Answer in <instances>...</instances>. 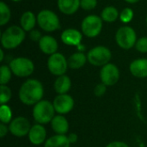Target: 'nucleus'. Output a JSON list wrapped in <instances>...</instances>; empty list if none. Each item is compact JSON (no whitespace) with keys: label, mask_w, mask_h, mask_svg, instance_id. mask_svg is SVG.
<instances>
[{"label":"nucleus","mask_w":147,"mask_h":147,"mask_svg":"<svg viewBox=\"0 0 147 147\" xmlns=\"http://www.w3.org/2000/svg\"><path fill=\"white\" fill-rule=\"evenodd\" d=\"M44 87L42 83L35 78L27 79L20 87L18 91L19 100L25 105L34 106L42 100Z\"/></svg>","instance_id":"f257e3e1"},{"label":"nucleus","mask_w":147,"mask_h":147,"mask_svg":"<svg viewBox=\"0 0 147 147\" xmlns=\"http://www.w3.org/2000/svg\"><path fill=\"white\" fill-rule=\"evenodd\" d=\"M25 38L26 32L22 28L21 26H9L1 34L2 47L6 50L15 49L24 41Z\"/></svg>","instance_id":"f03ea898"},{"label":"nucleus","mask_w":147,"mask_h":147,"mask_svg":"<svg viewBox=\"0 0 147 147\" xmlns=\"http://www.w3.org/2000/svg\"><path fill=\"white\" fill-rule=\"evenodd\" d=\"M55 109L53 102L47 100H41L34 105L32 115L36 123L46 125L51 123L55 116Z\"/></svg>","instance_id":"7ed1b4c3"},{"label":"nucleus","mask_w":147,"mask_h":147,"mask_svg":"<svg viewBox=\"0 0 147 147\" xmlns=\"http://www.w3.org/2000/svg\"><path fill=\"white\" fill-rule=\"evenodd\" d=\"M37 24L41 30L47 33L55 32L61 27L58 15L51 9H42L37 14Z\"/></svg>","instance_id":"20e7f679"},{"label":"nucleus","mask_w":147,"mask_h":147,"mask_svg":"<svg viewBox=\"0 0 147 147\" xmlns=\"http://www.w3.org/2000/svg\"><path fill=\"white\" fill-rule=\"evenodd\" d=\"M115 42L124 50H129L135 47L138 40L136 31L128 25H124L119 28L115 35Z\"/></svg>","instance_id":"39448f33"},{"label":"nucleus","mask_w":147,"mask_h":147,"mask_svg":"<svg viewBox=\"0 0 147 147\" xmlns=\"http://www.w3.org/2000/svg\"><path fill=\"white\" fill-rule=\"evenodd\" d=\"M103 28V21L96 15H88L81 22V32L88 38L98 36Z\"/></svg>","instance_id":"423d86ee"},{"label":"nucleus","mask_w":147,"mask_h":147,"mask_svg":"<svg viewBox=\"0 0 147 147\" xmlns=\"http://www.w3.org/2000/svg\"><path fill=\"white\" fill-rule=\"evenodd\" d=\"M112 53L110 49L105 46H96L90 49L87 53L88 62L93 66L102 67L110 63Z\"/></svg>","instance_id":"0eeeda50"},{"label":"nucleus","mask_w":147,"mask_h":147,"mask_svg":"<svg viewBox=\"0 0 147 147\" xmlns=\"http://www.w3.org/2000/svg\"><path fill=\"white\" fill-rule=\"evenodd\" d=\"M9 65L12 73L18 78H28L34 71V62L26 57H17L13 59Z\"/></svg>","instance_id":"6e6552de"},{"label":"nucleus","mask_w":147,"mask_h":147,"mask_svg":"<svg viewBox=\"0 0 147 147\" xmlns=\"http://www.w3.org/2000/svg\"><path fill=\"white\" fill-rule=\"evenodd\" d=\"M47 65L50 73L56 77L65 75L69 68L68 60L65 56L58 52L48 57Z\"/></svg>","instance_id":"1a4fd4ad"},{"label":"nucleus","mask_w":147,"mask_h":147,"mask_svg":"<svg viewBox=\"0 0 147 147\" xmlns=\"http://www.w3.org/2000/svg\"><path fill=\"white\" fill-rule=\"evenodd\" d=\"M120 70L116 65L113 63H109L102 66L100 71V79L101 83L104 84L106 86H114L116 84L120 79Z\"/></svg>","instance_id":"9d476101"},{"label":"nucleus","mask_w":147,"mask_h":147,"mask_svg":"<svg viewBox=\"0 0 147 147\" xmlns=\"http://www.w3.org/2000/svg\"><path fill=\"white\" fill-rule=\"evenodd\" d=\"M31 124L29 121L24 116H17L14 118L9 124V133L17 138H22L28 134Z\"/></svg>","instance_id":"9b49d317"},{"label":"nucleus","mask_w":147,"mask_h":147,"mask_svg":"<svg viewBox=\"0 0 147 147\" xmlns=\"http://www.w3.org/2000/svg\"><path fill=\"white\" fill-rule=\"evenodd\" d=\"M53 104L55 109V112L58 115H67L74 108L75 101L71 96L69 94H61L55 96L53 101Z\"/></svg>","instance_id":"f8f14e48"},{"label":"nucleus","mask_w":147,"mask_h":147,"mask_svg":"<svg viewBox=\"0 0 147 147\" xmlns=\"http://www.w3.org/2000/svg\"><path fill=\"white\" fill-rule=\"evenodd\" d=\"M83 35L84 34L81 31L73 28H69L62 32L60 39L65 45L78 47L80 44H82Z\"/></svg>","instance_id":"ddd939ff"},{"label":"nucleus","mask_w":147,"mask_h":147,"mask_svg":"<svg viewBox=\"0 0 147 147\" xmlns=\"http://www.w3.org/2000/svg\"><path fill=\"white\" fill-rule=\"evenodd\" d=\"M28 140L34 146H40L45 144L47 139V130L41 124H34L31 127L28 134Z\"/></svg>","instance_id":"4468645a"},{"label":"nucleus","mask_w":147,"mask_h":147,"mask_svg":"<svg viewBox=\"0 0 147 147\" xmlns=\"http://www.w3.org/2000/svg\"><path fill=\"white\" fill-rule=\"evenodd\" d=\"M38 46L40 50L47 55H52L58 52L59 49V43L57 40L49 34L43 35L42 38L38 42Z\"/></svg>","instance_id":"2eb2a0df"},{"label":"nucleus","mask_w":147,"mask_h":147,"mask_svg":"<svg viewBox=\"0 0 147 147\" xmlns=\"http://www.w3.org/2000/svg\"><path fill=\"white\" fill-rule=\"evenodd\" d=\"M129 71L131 74L138 78H147V59L141 58L134 59L129 65Z\"/></svg>","instance_id":"dca6fc26"},{"label":"nucleus","mask_w":147,"mask_h":147,"mask_svg":"<svg viewBox=\"0 0 147 147\" xmlns=\"http://www.w3.org/2000/svg\"><path fill=\"white\" fill-rule=\"evenodd\" d=\"M51 127L53 131L56 134L66 135L69 131V122L65 115H57L51 121Z\"/></svg>","instance_id":"f3484780"},{"label":"nucleus","mask_w":147,"mask_h":147,"mask_svg":"<svg viewBox=\"0 0 147 147\" xmlns=\"http://www.w3.org/2000/svg\"><path fill=\"white\" fill-rule=\"evenodd\" d=\"M57 5L62 14L71 16L80 8V0H57Z\"/></svg>","instance_id":"a211bd4d"},{"label":"nucleus","mask_w":147,"mask_h":147,"mask_svg":"<svg viewBox=\"0 0 147 147\" xmlns=\"http://www.w3.org/2000/svg\"><path fill=\"white\" fill-rule=\"evenodd\" d=\"M37 23V16L30 10H27L22 13L20 17V26L25 32H30L34 29Z\"/></svg>","instance_id":"6ab92c4d"},{"label":"nucleus","mask_w":147,"mask_h":147,"mask_svg":"<svg viewBox=\"0 0 147 147\" xmlns=\"http://www.w3.org/2000/svg\"><path fill=\"white\" fill-rule=\"evenodd\" d=\"M53 88L58 95L67 94L71 88V80L65 74L57 77L53 84Z\"/></svg>","instance_id":"aec40b11"},{"label":"nucleus","mask_w":147,"mask_h":147,"mask_svg":"<svg viewBox=\"0 0 147 147\" xmlns=\"http://www.w3.org/2000/svg\"><path fill=\"white\" fill-rule=\"evenodd\" d=\"M68 66L72 70H78L85 65L88 62L87 54L84 53L83 52H76L72 53L68 59Z\"/></svg>","instance_id":"412c9836"},{"label":"nucleus","mask_w":147,"mask_h":147,"mask_svg":"<svg viewBox=\"0 0 147 147\" xmlns=\"http://www.w3.org/2000/svg\"><path fill=\"white\" fill-rule=\"evenodd\" d=\"M44 147H71V143L67 135L55 134L46 140Z\"/></svg>","instance_id":"4be33fe9"},{"label":"nucleus","mask_w":147,"mask_h":147,"mask_svg":"<svg viewBox=\"0 0 147 147\" xmlns=\"http://www.w3.org/2000/svg\"><path fill=\"white\" fill-rule=\"evenodd\" d=\"M101 18L102 19L103 22H108V23H112L115 22L120 16V12L113 5H108L101 12Z\"/></svg>","instance_id":"5701e85b"},{"label":"nucleus","mask_w":147,"mask_h":147,"mask_svg":"<svg viewBox=\"0 0 147 147\" xmlns=\"http://www.w3.org/2000/svg\"><path fill=\"white\" fill-rule=\"evenodd\" d=\"M11 18V10L7 3L0 2V25H6Z\"/></svg>","instance_id":"b1692460"},{"label":"nucleus","mask_w":147,"mask_h":147,"mask_svg":"<svg viewBox=\"0 0 147 147\" xmlns=\"http://www.w3.org/2000/svg\"><path fill=\"white\" fill-rule=\"evenodd\" d=\"M13 120L12 110L7 104H1L0 106V121L1 123L9 124Z\"/></svg>","instance_id":"393cba45"},{"label":"nucleus","mask_w":147,"mask_h":147,"mask_svg":"<svg viewBox=\"0 0 147 147\" xmlns=\"http://www.w3.org/2000/svg\"><path fill=\"white\" fill-rule=\"evenodd\" d=\"M12 71L9 65H3L0 67V84L7 85V84L10 81L12 77Z\"/></svg>","instance_id":"a878e982"},{"label":"nucleus","mask_w":147,"mask_h":147,"mask_svg":"<svg viewBox=\"0 0 147 147\" xmlns=\"http://www.w3.org/2000/svg\"><path fill=\"white\" fill-rule=\"evenodd\" d=\"M134 12L133 9L127 7V8H124L120 12L119 19L124 24H128L129 22H132V20L134 19Z\"/></svg>","instance_id":"bb28decb"},{"label":"nucleus","mask_w":147,"mask_h":147,"mask_svg":"<svg viewBox=\"0 0 147 147\" xmlns=\"http://www.w3.org/2000/svg\"><path fill=\"white\" fill-rule=\"evenodd\" d=\"M12 96L11 90L7 85H0V103L7 104Z\"/></svg>","instance_id":"cd10ccee"},{"label":"nucleus","mask_w":147,"mask_h":147,"mask_svg":"<svg viewBox=\"0 0 147 147\" xmlns=\"http://www.w3.org/2000/svg\"><path fill=\"white\" fill-rule=\"evenodd\" d=\"M136 50L141 53H147V36L140 37L138 39L135 47Z\"/></svg>","instance_id":"c85d7f7f"},{"label":"nucleus","mask_w":147,"mask_h":147,"mask_svg":"<svg viewBox=\"0 0 147 147\" xmlns=\"http://www.w3.org/2000/svg\"><path fill=\"white\" fill-rule=\"evenodd\" d=\"M97 5V0H80V8L84 10L90 11L94 9Z\"/></svg>","instance_id":"c756f323"},{"label":"nucleus","mask_w":147,"mask_h":147,"mask_svg":"<svg viewBox=\"0 0 147 147\" xmlns=\"http://www.w3.org/2000/svg\"><path fill=\"white\" fill-rule=\"evenodd\" d=\"M107 87L104 84L102 83H100V84H97L95 87H94V90H93V92H94V95L97 97H101L102 96L105 95L106 91H107Z\"/></svg>","instance_id":"7c9ffc66"},{"label":"nucleus","mask_w":147,"mask_h":147,"mask_svg":"<svg viewBox=\"0 0 147 147\" xmlns=\"http://www.w3.org/2000/svg\"><path fill=\"white\" fill-rule=\"evenodd\" d=\"M29 38H30V40H33V41H35V42H39L40 41V40L42 38V34H41V32L40 31V30H38V29H33V30H31L30 32H29Z\"/></svg>","instance_id":"2f4dec72"},{"label":"nucleus","mask_w":147,"mask_h":147,"mask_svg":"<svg viewBox=\"0 0 147 147\" xmlns=\"http://www.w3.org/2000/svg\"><path fill=\"white\" fill-rule=\"evenodd\" d=\"M9 132V126H7V124H3V123H0V137L3 139L4 138L7 134Z\"/></svg>","instance_id":"473e14b6"},{"label":"nucleus","mask_w":147,"mask_h":147,"mask_svg":"<svg viewBox=\"0 0 147 147\" xmlns=\"http://www.w3.org/2000/svg\"><path fill=\"white\" fill-rule=\"evenodd\" d=\"M106 147H129V146L123 141H113L108 144Z\"/></svg>","instance_id":"72a5a7b5"},{"label":"nucleus","mask_w":147,"mask_h":147,"mask_svg":"<svg viewBox=\"0 0 147 147\" xmlns=\"http://www.w3.org/2000/svg\"><path fill=\"white\" fill-rule=\"evenodd\" d=\"M67 138H68V140H69V141H70L71 145V144H75V143H77L78 139V135H77L76 134H74V133L69 134L67 135Z\"/></svg>","instance_id":"f704fd0d"},{"label":"nucleus","mask_w":147,"mask_h":147,"mask_svg":"<svg viewBox=\"0 0 147 147\" xmlns=\"http://www.w3.org/2000/svg\"><path fill=\"white\" fill-rule=\"evenodd\" d=\"M3 59H4V51H3V48L2 47L0 49V62H3Z\"/></svg>","instance_id":"c9c22d12"},{"label":"nucleus","mask_w":147,"mask_h":147,"mask_svg":"<svg viewBox=\"0 0 147 147\" xmlns=\"http://www.w3.org/2000/svg\"><path fill=\"white\" fill-rule=\"evenodd\" d=\"M127 3H130V4H134V3H136L138 2H140V0H125Z\"/></svg>","instance_id":"e433bc0d"},{"label":"nucleus","mask_w":147,"mask_h":147,"mask_svg":"<svg viewBox=\"0 0 147 147\" xmlns=\"http://www.w3.org/2000/svg\"><path fill=\"white\" fill-rule=\"evenodd\" d=\"M11 1H13V2H16V3H17V2H20V1H22V0H11Z\"/></svg>","instance_id":"4c0bfd02"},{"label":"nucleus","mask_w":147,"mask_h":147,"mask_svg":"<svg viewBox=\"0 0 147 147\" xmlns=\"http://www.w3.org/2000/svg\"><path fill=\"white\" fill-rule=\"evenodd\" d=\"M146 26H147V16H146Z\"/></svg>","instance_id":"58836bf2"}]
</instances>
